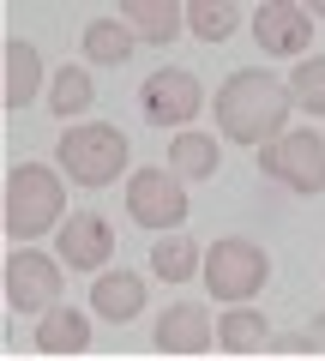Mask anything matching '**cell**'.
<instances>
[{
	"label": "cell",
	"instance_id": "23",
	"mask_svg": "<svg viewBox=\"0 0 325 361\" xmlns=\"http://www.w3.org/2000/svg\"><path fill=\"white\" fill-rule=\"evenodd\" d=\"M307 349H313V355H325V307L313 313V325H307Z\"/></svg>",
	"mask_w": 325,
	"mask_h": 361
},
{
	"label": "cell",
	"instance_id": "20",
	"mask_svg": "<svg viewBox=\"0 0 325 361\" xmlns=\"http://www.w3.org/2000/svg\"><path fill=\"white\" fill-rule=\"evenodd\" d=\"M151 271L163 277V283H181V277H193V271H205V253H199L187 235H163V241L151 247Z\"/></svg>",
	"mask_w": 325,
	"mask_h": 361
},
{
	"label": "cell",
	"instance_id": "1",
	"mask_svg": "<svg viewBox=\"0 0 325 361\" xmlns=\"http://www.w3.org/2000/svg\"><path fill=\"white\" fill-rule=\"evenodd\" d=\"M289 109H295V97H289V85H277L271 73H235L229 85L217 90V133L229 145H277L283 139V121Z\"/></svg>",
	"mask_w": 325,
	"mask_h": 361
},
{
	"label": "cell",
	"instance_id": "19",
	"mask_svg": "<svg viewBox=\"0 0 325 361\" xmlns=\"http://www.w3.org/2000/svg\"><path fill=\"white\" fill-rule=\"evenodd\" d=\"M91 97H97V85H91V73H85V66H61V73H54V85H49L54 121H78L85 109H91Z\"/></svg>",
	"mask_w": 325,
	"mask_h": 361
},
{
	"label": "cell",
	"instance_id": "7",
	"mask_svg": "<svg viewBox=\"0 0 325 361\" xmlns=\"http://www.w3.org/2000/svg\"><path fill=\"white\" fill-rule=\"evenodd\" d=\"M6 301H13V313H54L61 307V259L37 253V247H18L13 259H6Z\"/></svg>",
	"mask_w": 325,
	"mask_h": 361
},
{
	"label": "cell",
	"instance_id": "11",
	"mask_svg": "<svg viewBox=\"0 0 325 361\" xmlns=\"http://www.w3.org/2000/svg\"><path fill=\"white\" fill-rule=\"evenodd\" d=\"M54 253L73 271H97L115 253V229H109V217H97V211H78V217H66L61 229H54Z\"/></svg>",
	"mask_w": 325,
	"mask_h": 361
},
{
	"label": "cell",
	"instance_id": "2",
	"mask_svg": "<svg viewBox=\"0 0 325 361\" xmlns=\"http://www.w3.org/2000/svg\"><path fill=\"white\" fill-rule=\"evenodd\" d=\"M61 217H66V187L54 169L42 163L6 169V235L13 241H37V235L61 229Z\"/></svg>",
	"mask_w": 325,
	"mask_h": 361
},
{
	"label": "cell",
	"instance_id": "15",
	"mask_svg": "<svg viewBox=\"0 0 325 361\" xmlns=\"http://www.w3.org/2000/svg\"><path fill=\"white\" fill-rule=\"evenodd\" d=\"M37 85H42V54L30 49L25 37H13V42H6V90H0V103L25 109L30 97H37Z\"/></svg>",
	"mask_w": 325,
	"mask_h": 361
},
{
	"label": "cell",
	"instance_id": "9",
	"mask_svg": "<svg viewBox=\"0 0 325 361\" xmlns=\"http://www.w3.org/2000/svg\"><path fill=\"white\" fill-rule=\"evenodd\" d=\"M253 42H259L265 54H307L313 42V13L307 6H295V0H265L259 13H253Z\"/></svg>",
	"mask_w": 325,
	"mask_h": 361
},
{
	"label": "cell",
	"instance_id": "24",
	"mask_svg": "<svg viewBox=\"0 0 325 361\" xmlns=\"http://www.w3.org/2000/svg\"><path fill=\"white\" fill-rule=\"evenodd\" d=\"M163 361H199V355H163Z\"/></svg>",
	"mask_w": 325,
	"mask_h": 361
},
{
	"label": "cell",
	"instance_id": "4",
	"mask_svg": "<svg viewBox=\"0 0 325 361\" xmlns=\"http://www.w3.org/2000/svg\"><path fill=\"white\" fill-rule=\"evenodd\" d=\"M61 169L78 180V187H109L121 180L127 169V133L109 127V121H85V127H66L61 133Z\"/></svg>",
	"mask_w": 325,
	"mask_h": 361
},
{
	"label": "cell",
	"instance_id": "18",
	"mask_svg": "<svg viewBox=\"0 0 325 361\" xmlns=\"http://www.w3.org/2000/svg\"><path fill=\"white\" fill-rule=\"evenodd\" d=\"M133 25L127 18H91V25H85V61L91 66H121L133 54Z\"/></svg>",
	"mask_w": 325,
	"mask_h": 361
},
{
	"label": "cell",
	"instance_id": "16",
	"mask_svg": "<svg viewBox=\"0 0 325 361\" xmlns=\"http://www.w3.org/2000/svg\"><path fill=\"white\" fill-rule=\"evenodd\" d=\"M169 169H175L181 180H211V175L223 169V151H217V139H211V133H175Z\"/></svg>",
	"mask_w": 325,
	"mask_h": 361
},
{
	"label": "cell",
	"instance_id": "22",
	"mask_svg": "<svg viewBox=\"0 0 325 361\" xmlns=\"http://www.w3.org/2000/svg\"><path fill=\"white\" fill-rule=\"evenodd\" d=\"M289 97H295V109H307V115L325 121V54H313V61H301L289 73Z\"/></svg>",
	"mask_w": 325,
	"mask_h": 361
},
{
	"label": "cell",
	"instance_id": "21",
	"mask_svg": "<svg viewBox=\"0 0 325 361\" xmlns=\"http://www.w3.org/2000/svg\"><path fill=\"white\" fill-rule=\"evenodd\" d=\"M235 25H241V13H235L229 0H193V6H187V30H193L199 42H223Z\"/></svg>",
	"mask_w": 325,
	"mask_h": 361
},
{
	"label": "cell",
	"instance_id": "14",
	"mask_svg": "<svg viewBox=\"0 0 325 361\" xmlns=\"http://www.w3.org/2000/svg\"><path fill=\"white\" fill-rule=\"evenodd\" d=\"M121 18H127L133 37H145V42H175L187 30V6H175V0H127Z\"/></svg>",
	"mask_w": 325,
	"mask_h": 361
},
{
	"label": "cell",
	"instance_id": "26",
	"mask_svg": "<svg viewBox=\"0 0 325 361\" xmlns=\"http://www.w3.org/2000/svg\"><path fill=\"white\" fill-rule=\"evenodd\" d=\"M319 361H325V355H319Z\"/></svg>",
	"mask_w": 325,
	"mask_h": 361
},
{
	"label": "cell",
	"instance_id": "25",
	"mask_svg": "<svg viewBox=\"0 0 325 361\" xmlns=\"http://www.w3.org/2000/svg\"><path fill=\"white\" fill-rule=\"evenodd\" d=\"M241 361H247V355H241Z\"/></svg>",
	"mask_w": 325,
	"mask_h": 361
},
{
	"label": "cell",
	"instance_id": "13",
	"mask_svg": "<svg viewBox=\"0 0 325 361\" xmlns=\"http://www.w3.org/2000/svg\"><path fill=\"white\" fill-rule=\"evenodd\" d=\"M37 349L42 355H85L91 349V313H73V307H54L37 319Z\"/></svg>",
	"mask_w": 325,
	"mask_h": 361
},
{
	"label": "cell",
	"instance_id": "3",
	"mask_svg": "<svg viewBox=\"0 0 325 361\" xmlns=\"http://www.w3.org/2000/svg\"><path fill=\"white\" fill-rule=\"evenodd\" d=\"M199 277H205V289H211L217 301L247 307V301L271 283V259H265V247L247 241V235H223V241H211L205 271H199Z\"/></svg>",
	"mask_w": 325,
	"mask_h": 361
},
{
	"label": "cell",
	"instance_id": "17",
	"mask_svg": "<svg viewBox=\"0 0 325 361\" xmlns=\"http://www.w3.org/2000/svg\"><path fill=\"white\" fill-rule=\"evenodd\" d=\"M217 343L229 349V355H259V349H271V325L253 307H229L217 319Z\"/></svg>",
	"mask_w": 325,
	"mask_h": 361
},
{
	"label": "cell",
	"instance_id": "12",
	"mask_svg": "<svg viewBox=\"0 0 325 361\" xmlns=\"http://www.w3.org/2000/svg\"><path fill=\"white\" fill-rule=\"evenodd\" d=\"M91 313L127 325L133 313H145V277H133V271H103L91 283Z\"/></svg>",
	"mask_w": 325,
	"mask_h": 361
},
{
	"label": "cell",
	"instance_id": "5",
	"mask_svg": "<svg viewBox=\"0 0 325 361\" xmlns=\"http://www.w3.org/2000/svg\"><path fill=\"white\" fill-rule=\"evenodd\" d=\"M127 217L145 223V229H181L187 223V180L175 169H133Z\"/></svg>",
	"mask_w": 325,
	"mask_h": 361
},
{
	"label": "cell",
	"instance_id": "8",
	"mask_svg": "<svg viewBox=\"0 0 325 361\" xmlns=\"http://www.w3.org/2000/svg\"><path fill=\"white\" fill-rule=\"evenodd\" d=\"M139 109L151 127H187L205 109V90H199V78L187 66H163V73H151L139 85Z\"/></svg>",
	"mask_w": 325,
	"mask_h": 361
},
{
	"label": "cell",
	"instance_id": "10",
	"mask_svg": "<svg viewBox=\"0 0 325 361\" xmlns=\"http://www.w3.org/2000/svg\"><path fill=\"white\" fill-rule=\"evenodd\" d=\"M151 343H157V355H205L217 343V325H211V313L199 301H175L169 313H157Z\"/></svg>",
	"mask_w": 325,
	"mask_h": 361
},
{
	"label": "cell",
	"instance_id": "6",
	"mask_svg": "<svg viewBox=\"0 0 325 361\" xmlns=\"http://www.w3.org/2000/svg\"><path fill=\"white\" fill-rule=\"evenodd\" d=\"M259 169L277 187H289V193H325V139H313V133H283L277 145L259 151Z\"/></svg>",
	"mask_w": 325,
	"mask_h": 361
}]
</instances>
